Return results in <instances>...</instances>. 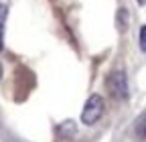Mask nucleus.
<instances>
[{
  "instance_id": "9",
  "label": "nucleus",
  "mask_w": 146,
  "mask_h": 142,
  "mask_svg": "<svg viewBox=\"0 0 146 142\" xmlns=\"http://www.w3.org/2000/svg\"><path fill=\"white\" fill-rule=\"evenodd\" d=\"M0 79H2V65H0Z\"/></svg>"
},
{
  "instance_id": "4",
  "label": "nucleus",
  "mask_w": 146,
  "mask_h": 142,
  "mask_svg": "<svg viewBox=\"0 0 146 142\" xmlns=\"http://www.w3.org/2000/svg\"><path fill=\"white\" fill-rule=\"evenodd\" d=\"M140 49L146 53V25L140 29Z\"/></svg>"
},
{
  "instance_id": "2",
  "label": "nucleus",
  "mask_w": 146,
  "mask_h": 142,
  "mask_svg": "<svg viewBox=\"0 0 146 142\" xmlns=\"http://www.w3.org/2000/svg\"><path fill=\"white\" fill-rule=\"evenodd\" d=\"M106 83H108L110 94H112L116 100H126L128 98V81H126L124 71H114V73H110Z\"/></svg>"
},
{
  "instance_id": "1",
  "label": "nucleus",
  "mask_w": 146,
  "mask_h": 142,
  "mask_svg": "<svg viewBox=\"0 0 146 142\" xmlns=\"http://www.w3.org/2000/svg\"><path fill=\"white\" fill-rule=\"evenodd\" d=\"M104 108H106V102H104L102 96H98V94L89 96V100H87L85 106H83V112H81V122L85 124V126L96 124V122L102 118Z\"/></svg>"
},
{
  "instance_id": "6",
  "label": "nucleus",
  "mask_w": 146,
  "mask_h": 142,
  "mask_svg": "<svg viewBox=\"0 0 146 142\" xmlns=\"http://www.w3.org/2000/svg\"><path fill=\"white\" fill-rule=\"evenodd\" d=\"M4 19H6V6H4V4H0V27H2Z\"/></svg>"
},
{
  "instance_id": "7",
  "label": "nucleus",
  "mask_w": 146,
  "mask_h": 142,
  "mask_svg": "<svg viewBox=\"0 0 146 142\" xmlns=\"http://www.w3.org/2000/svg\"><path fill=\"white\" fill-rule=\"evenodd\" d=\"M0 51H2V27H0Z\"/></svg>"
},
{
  "instance_id": "3",
  "label": "nucleus",
  "mask_w": 146,
  "mask_h": 142,
  "mask_svg": "<svg viewBox=\"0 0 146 142\" xmlns=\"http://www.w3.org/2000/svg\"><path fill=\"white\" fill-rule=\"evenodd\" d=\"M118 25H120V31H124L126 25H128V14H126L124 8H120V12H118Z\"/></svg>"
},
{
  "instance_id": "5",
  "label": "nucleus",
  "mask_w": 146,
  "mask_h": 142,
  "mask_svg": "<svg viewBox=\"0 0 146 142\" xmlns=\"http://www.w3.org/2000/svg\"><path fill=\"white\" fill-rule=\"evenodd\" d=\"M138 134L140 136H146V116L138 122Z\"/></svg>"
},
{
  "instance_id": "8",
  "label": "nucleus",
  "mask_w": 146,
  "mask_h": 142,
  "mask_svg": "<svg viewBox=\"0 0 146 142\" xmlns=\"http://www.w3.org/2000/svg\"><path fill=\"white\" fill-rule=\"evenodd\" d=\"M138 4H146V0H138Z\"/></svg>"
}]
</instances>
